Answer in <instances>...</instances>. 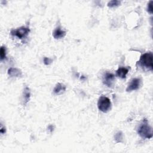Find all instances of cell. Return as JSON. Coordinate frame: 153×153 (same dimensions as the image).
I'll return each mask as SVG.
<instances>
[{"mask_svg": "<svg viewBox=\"0 0 153 153\" xmlns=\"http://www.w3.org/2000/svg\"><path fill=\"white\" fill-rule=\"evenodd\" d=\"M138 135L143 139H151L152 137V129L148 120L144 118L138 129Z\"/></svg>", "mask_w": 153, "mask_h": 153, "instance_id": "cell-1", "label": "cell"}, {"mask_svg": "<svg viewBox=\"0 0 153 153\" xmlns=\"http://www.w3.org/2000/svg\"><path fill=\"white\" fill-rule=\"evenodd\" d=\"M152 57L153 55L152 52H147L144 53L141 56L138 64L143 69L152 71L153 70Z\"/></svg>", "mask_w": 153, "mask_h": 153, "instance_id": "cell-2", "label": "cell"}, {"mask_svg": "<svg viewBox=\"0 0 153 153\" xmlns=\"http://www.w3.org/2000/svg\"><path fill=\"white\" fill-rule=\"evenodd\" d=\"M29 33L30 29L28 27L22 26L16 29H12L10 31V34L20 39H24L26 38Z\"/></svg>", "mask_w": 153, "mask_h": 153, "instance_id": "cell-3", "label": "cell"}, {"mask_svg": "<svg viewBox=\"0 0 153 153\" xmlns=\"http://www.w3.org/2000/svg\"><path fill=\"white\" fill-rule=\"evenodd\" d=\"M98 107L101 111L107 112L111 107V102L109 99L106 96L100 97L98 102Z\"/></svg>", "mask_w": 153, "mask_h": 153, "instance_id": "cell-4", "label": "cell"}, {"mask_svg": "<svg viewBox=\"0 0 153 153\" xmlns=\"http://www.w3.org/2000/svg\"><path fill=\"white\" fill-rule=\"evenodd\" d=\"M115 80V76L113 74L110 73H105L103 75L102 81L105 85L108 87H112L114 85Z\"/></svg>", "mask_w": 153, "mask_h": 153, "instance_id": "cell-5", "label": "cell"}, {"mask_svg": "<svg viewBox=\"0 0 153 153\" xmlns=\"http://www.w3.org/2000/svg\"><path fill=\"white\" fill-rule=\"evenodd\" d=\"M141 85V80L139 78H134L133 79L130 84L128 85L126 91H132L133 90H138Z\"/></svg>", "mask_w": 153, "mask_h": 153, "instance_id": "cell-6", "label": "cell"}, {"mask_svg": "<svg viewBox=\"0 0 153 153\" xmlns=\"http://www.w3.org/2000/svg\"><path fill=\"white\" fill-rule=\"evenodd\" d=\"M66 36V31L61 29L60 27H57L54 29L53 33V37L55 39H60L64 38Z\"/></svg>", "mask_w": 153, "mask_h": 153, "instance_id": "cell-7", "label": "cell"}, {"mask_svg": "<svg viewBox=\"0 0 153 153\" xmlns=\"http://www.w3.org/2000/svg\"><path fill=\"white\" fill-rule=\"evenodd\" d=\"M66 90V86L62 83H57L53 90V93L55 95H60L64 94Z\"/></svg>", "mask_w": 153, "mask_h": 153, "instance_id": "cell-8", "label": "cell"}, {"mask_svg": "<svg viewBox=\"0 0 153 153\" xmlns=\"http://www.w3.org/2000/svg\"><path fill=\"white\" fill-rule=\"evenodd\" d=\"M8 74L12 77H19L22 75V73L19 69L10 68L8 70Z\"/></svg>", "mask_w": 153, "mask_h": 153, "instance_id": "cell-9", "label": "cell"}, {"mask_svg": "<svg viewBox=\"0 0 153 153\" xmlns=\"http://www.w3.org/2000/svg\"><path fill=\"white\" fill-rule=\"evenodd\" d=\"M128 72H129V68H124V67H120L117 71V75L118 77H120L122 79H124L126 78V75L128 74Z\"/></svg>", "mask_w": 153, "mask_h": 153, "instance_id": "cell-10", "label": "cell"}, {"mask_svg": "<svg viewBox=\"0 0 153 153\" xmlns=\"http://www.w3.org/2000/svg\"><path fill=\"white\" fill-rule=\"evenodd\" d=\"M30 97V89L28 87H25L23 91V98L25 100V104H27Z\"/></svg>", "mask_w": 153, "mask_h": 153, "instance_id": "cell-11", "label": "cell"}, {"mask_svg": "<svg viewBox=\"0 0 153 153\" xmlns=\"http://www.w3.org/2000/svg\"><path fill=\"white\" fill-rule=\"evenodd\" d=\"M114 139H115V141H116V142H117V143L121 142L122 141H123V133H122L121 132H117L114 136Z\"/></svg>", "mask_w": 153, "mask_h": 153, "instance_id": "cell-12", "label": "cell"}, {"mask_svg": "<svg viewBox=\"0 0 153 153\" xmlns=\"http://www.w3.org/2000/svg\"><path fill=\"white\" fill-rule=\"evenodd\" d=\"M120 3L121 2L117 1V0H112V1H111L108 3V6L110 8H114L119 6L120 5Z\"/></svg>", "mask_w": 153, "mask_h": 153, "instance_id": "cell-13", "label": "cell"}, {"mask_svg": "<svg viewBox=\"0 0 153 153\" xmlns=\"http://www.w3.org/2000/svg\"><path fill=\"white\" fill-rule=\"evenodd\" d=\"M0 55H1V60H3L6 58V48L4 46H2L0 50Z\"/></svg>", "mask_w": 153, "mask_h": 153, "instance_id": "cell-14", "label": "cell"}, {"mask_svg": "<svg viewBox=\"0 0 153 153\" xmlns=\"http://www.w3.org/2000/svg\"><path fill=\"white\" fill-rule=\"evenodd\" d=\"M152 3L153 1H150L149 3L148 4L147 6V12L150 14H152Z\"/></svg>", "mask_w": 153, "mask_h": 153, "instance_id": "cell-15", "label": "cell"}, {"mask_svg": "<svg viewBox=\"0 0 153 153\" xmlns=\"http://www.w3.org/2000/svg\"><path fill=\"white\" fill-rule=\"evenodd\" d=\"M52 59L49 58V57H44V64L46 65H49L50 64H51L52 62Z\"/></svg>", "mask_w": 153, "mask_h": 153, "instance_id": "cell-16", "label": "cell"}, {"mask_svg": "<svg viewBox=\"0 0 153 153\" xmlns=\"http://www.w3.org/2000/svg\"><path fill=\"white\" fill-rule=\"evenodd\" d=\"M6 132V128L4 127L2 125H1V129H0V132H1V134H4Z\"/></svg>", "mask_w": 153, "mask_h": 153, "instance_id": "cell-17", "label": "cell"}, {"mask_svg": "<svg viewBox=\"0 0 153 153\" xmlns=\"http://www.w3.org/2000/svg\"><path fill=\"white\" fill-rule=\"evenodd\" d=\"M48 129H49V130L50 131V132H52L53 131L54 127H53V125H50V126H49Z\"/></svg>", "mask_w": 153, "mask_h": 153, "instance_id": "cell-18", "label": "cell"}]
</instances>
